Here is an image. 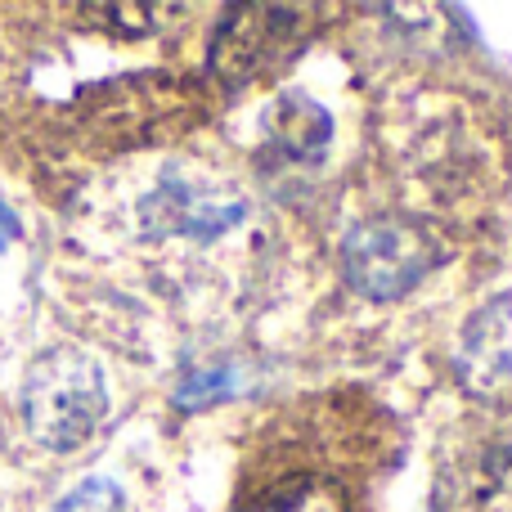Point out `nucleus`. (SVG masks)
I'll return each instance as SVG.
<instances>
[{
    "label": "nucleus",
    "mask_w": 512,
    "mask_h": 512,
    "mask_svg": "<svg viewBox=\"0 0 512 512\" xmlns=\"http://www.w3.org/2000/svg\"><path fill=\"white\" fill-rule=\"evenodd\" d=\"M108 414L104 373L77 346H54L23 378V423L45 450H77Z\"/></svg>",
    "instance_id": "f257e3e1"
},
{
    "label": "nucleus",
    "mask_w": 512,
    "mask_h": 512,
    "mask_svg": "<svg viewBox=\"0 0 512 512\" xmlns=\"http://www.w3.org/2000/svg\"><path fill=\"white\" fill-rule=\"evenodd\" d=\"M441 239L414 216H373L342 243V274L360 297L396 301L441 265Z\"/></svg>",
    "instance_id": "f03ea898"
},
{
    "label": "nucleus",
    "mask_w": 512,
    "mask_h": 512,
    "mask_svg": "<svg viewBox=\"0 0 512 512\" xmlns=\"http://www.w3.org/2000/svg\"><path fill=\"white\" fill-rule=\"evenodd\" d=\"M297 18H306L301 9L283 5H243L221 23L212 45V68L225 86H243L252 81L265 63H274L279 54H288V45L297 41Z\"/></svg>",
    "instance_id": "7ed1b4c3"
},
{
    "label": "nucleus",
    "mask_w": 512,
    "mask_h": 512,
    "mask_svg": "<svg viewBox=\"0 0 512 512\" xmlns=\"http://www.w3.org/2000/svg\"><path fill=\"white\" fill-rule=\"evenodd\" d=\"M248 512H351V499L328 477H288L265 490Z\"/></svg>",
    "instance_id": "20e7f679"
},
{
    "label": "nucleus",
    "mask_w": 512,
    "mask_h": 512,
    "mask_svg": "<svg viewBox=\"0 0 512 512\" xmlns=\"http://www.w3.org/2000/svg\"><path fill=\"white\" fill-rule=\"evenodd\" d=\"M95 18H113V32H131V36H144V32H158L162 18H171L176 9L167 5H95L90 9Z\"/></svg>",
    "instance_id": "39448f33"
},
{
    "label": "nucleus",
    "mask_w": 512,
    "mask_h": 512,
    "mask_svg": "<svg viewBox=\"0 0 512 512\" xmlns=\"http://www.w3.org/2000/svg\"><path fill=\"white\" fill-rule=\"evenodd\" d=\"M14 239H18V221H14V212L0 203V248H9Z\"/></svg>",
    "instance_id": "423d86ee"
}]
</instances>
